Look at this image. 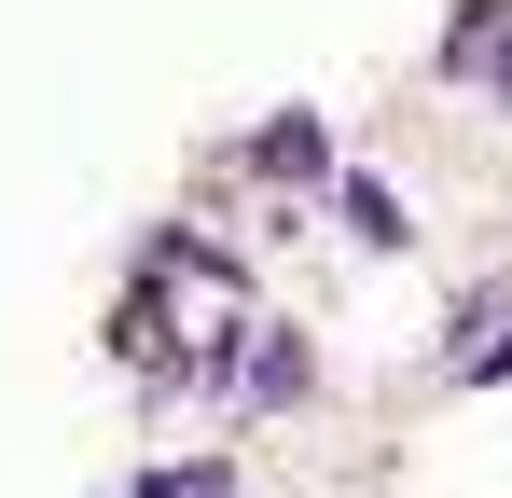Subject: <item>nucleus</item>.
<instances>
[{"mask_svg":"<svg viewBox=\"0 0 512 498\" xmlns=\"http://www.w3.org/2000/svg\"><path fill=\"white\" fill-rule=\"evenodd\" d=\"M250 166H277V180H319V166H333V139H319V111H277V125L250 139Z\"/></svg>","mask_w":512,"mask_h":498,"instance_id":"obj_1","label":"nucleus"},{"mask_svg":"<svg viewBox=\"0 0 512 498\" xmlns=\"http://www.w3.org/2000/svg\"><path fill=\"white\" fill-rule=\"evenodd\" d=\"M250 388H263V402H305V388H319V360H305L291 332H263V346H250Z\"/></svg>","mask_w":512,"mask_h":498,"instance_id":"obj_2","label":"nucleus"},{"mask_svg":"<svg viewBox=\"0 0 512 498\" xmlns=\"http://www.w3.org/2000/svg\"><path fill=\"white\" fill-rule=\"evenodd\" d=\"M346 236H374V249H402V236H416V222H402V194H388V180H346Z\"/></svg>","mask_w":512,"mask_h":498,"instance_id":"obj_3","label":"nucleus"},{"mask_svg":"<svg viewBox=\"0 0 512 498\" xmlns=\"http://www.w3.org/2000/svg\"><path fill=\"white\" fill-rule=\"evenodd\" d=\"M139 498H236V471H139Z\"/></svg>","mask_w":512,"mask_h":498,"instance_id":"obj_4","label":"nucleus"}]
</instances>
